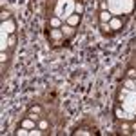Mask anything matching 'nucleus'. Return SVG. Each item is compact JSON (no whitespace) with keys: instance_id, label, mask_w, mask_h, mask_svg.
<instances>
[{"instance_id":"nucleus-1","label":"nucleus","mask_w":136,"mask_h":136,"mask_svg":"<svg viewBox=\"0 0 136 136\" xmlns=\"http://www.w3.org/2000/svg\"><path fill=\"white\" fill-rule=\"evenodd\" d=\"M100 20H102V22H109V20H111V15H109L107 11H102V13H100Z\"/></svg>"}]
</instances>
